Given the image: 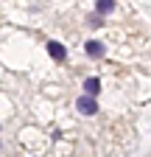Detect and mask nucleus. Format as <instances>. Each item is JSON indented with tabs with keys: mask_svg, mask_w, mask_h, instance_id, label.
<instances>
[{
	"mask_svg": "<svg viewBox=\"0 0 151 157\" xmlns=\"http://www.w3.org/2000/svg\"><path fill=\"white\" fill-rule=\"evenodd\" d=\"M84 53L90 59H104L106 56V45L101 42V39H87V42H84Z\"/></svg>",
	"mask_w": 151,
	"mask_h": 157,
	"instance_id": "obj_1",
	"label": "nucleus"
},
{
	"mask_svg": "<svg viewBox=\"0 0 151 157\" xmlns=\"http://www.w3.org/2000/svg\"><path fill=\"white\" fill-rule=\"evenodd\" d=\"M76 109H79L81 115H95L98 112V101H95V98H90V95H79Z\"/></svg>",
	"mask_w": 151,
	"mask_h": 157,
	"instance_id": "obj_2",
	"label": "nucleus"
},
{
	"mask_svg": "<svg viewBox=\"0 0 151 157\" xmlns=\"http://www.w3.org/2000/svg\"><path fill=\"white\" fill-rule=\"evenodd\" d=\"M48 53H50V59H56V62H64V59H67V48L62 42H56V39L48 42Z\"/></svg>",
	"mask_w": 151,
	"mask_h": 157,
	"instance_id": "obj_3",
	"label": "nucleus"
},
{
	"mask_svg": "<svg viewBox=\"0 0 151 157\" xmlns=\"http://www.w3.org/2000/svg\"><path fill=\"white\" fill-rule=\"evenodd\" d=\"M101 93V78H95V76H90V78H84V95H90V98H95Z\"/></svg>",
	"mask_w": 151,
	"mask_h": 157,
	"instance_id": "obj_4",
	"label": "nucleus"
},
{
	"mask_svg": "<svg viewBox=\"0 0 151 157\" xmlns=\"http://www.w3.org/2000/svg\"><path fill=\"white\" fill-rule=\"evenodd\" d=\"M112 11H115V0H98V3H95V14L98 17L112 14Z\"/></svg>",
	"mask_w": 151,
	"mask_h": 157,
	"instance_id": "obj_5",
	"label": "nucleus"
},
{
	"mask_svg": "<svg viewBox=\"0 0 151 157\" xmlns=\"http://www.w3.org/2000/svg\"><path fill=\"white\" fill-rule=\"evenodd\" d=\"M87 25H90V28H101V25H104V17L90 14V17H87Z\"/></svg>",
	"mask_w": 151,
	"mask_h": 157,
	"instance_id": "obj_6",
	"label": "nucleus"
}]
</instances>
